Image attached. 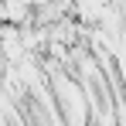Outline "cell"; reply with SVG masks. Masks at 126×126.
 Wrapping results in <instances>:
<instances>
[{"mask_svg":"<svg viewBox=\"0 0 126 126\" xmlns=\"http://www.w3.org/2000/svg\"><path fill=\"white\" fill-rule=\"evenodd\" d=\"M0 21H3V24H14V27H31V24H34V3L3 0V3H0Z\"/></svg>","mask_w":126,"mask_h":126,"instance_id":"1","label":"cell"},{"mask_svg":"<svg viewBox=\"0 0 126 126\" xmlns=\"http://www.w3.org/2000/svg\"><path fill=\"white\" fill-rule=\"evenodd\" d=\"M95 126H119L116 123V109H95Z\"/></svg>","mask_w":126,"mask_h":126,"instance_id":"2","label":"cell"}]
</instances>
